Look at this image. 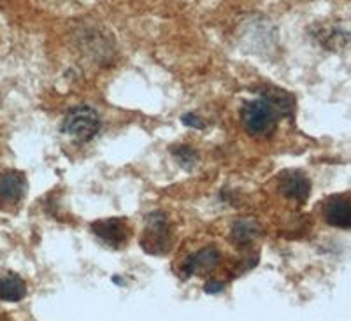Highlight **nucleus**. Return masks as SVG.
Instances as JSON below:
<instances>
[{
	"mask_svg": "<svg viewBox=\"0 0 351 321\" xmlns=\"http://www.w3.org/2000/svg\"><path fill=\"white\" fill-rule=\"evenodd\" d=\"M27 190L23 174L14 171L0 174V198L5 202H18Z\"/></svg>",
	"mask_w": 351,
	"mask_h": 321,
	"instance_id": "obj_7",
	"label": "nucleus"
},
{
	"mask_svg": "<svg viewBox=\"0 0 351 321\" xmlns=\"http://www.w3.org/2000/svg\"><path fill=\"white\" fill-rule=\"evenodd\" d=\"M176 156L181 160V163H186V160H190V162H193V160H195V153H193L190 147H183V150L176 151Z\"/></svg>",
	"mask_w": 351,
	"mask_h": 321,
	"instance_id": "obj_11",
	"label": "nucleus"
},
{
	"mask_svg": "<svg viewBox=\"0 0 351 321\" xmlns=\"http://www.w3.org/2000/svg\"><path fill=\"white\" fill-rule=\"evenodd\" d=\"M183 123L184 125H188V127H195V128H204V123L202 121H200L199 118H197V116H193V115H184L183 118Z\"/></svg>",
	"mask_w": 351,
	"mask_h": 321,
	"instance_id": "obj_12",
	"label": "nucleus"
},
{
	"mask_svg": "<svg viewBox=\"0 0 351 321\" xmlns=\"http://www.w3.org/2000/svg\"><path fill=\"white\" fill-rule=\"evenodd\" d=\"M93 232H95L97 237L102 239L109 246L120 248L121 244L128 241V226L118 218H109L93 223Z\"/></svg>",
	"mask_w": 351,
	"mask_h": 321,
	"instance_id": "obj_4",
	"label": "nucleus"
},
{
	"mask_svg": "<svg viewBox=\"0 0 351 321\" xmlns=\"http://www.w3.org/2000/svg\"><path fill=\"white\" fill-rule=\"evenodd\" d=\"M223 288H225L223 283H218V281H213L206 285V292H208V294H219Z\"/></svg>",
	"mask_w": 351,
	"mask_h": 321,
	"instance_id": "obj_13",
	"label": "nucleus"
},
{
	"mask_svg": "<svg viewBox=\"0 0 351 321\" xmlns=\"http://www.w3.org/2000/svg\"><path fill=\"white\" fill-rule=\"evenodd\" d=\"M64 132L77 141H90L100 128L99 115L92 107L77 106L69 111L64 119Z\"/></svg>",
	"mask_w": 351,
	"mask_h": 321,
	"instance_id": "obj_1",
	"label": "nucleus"
},
{
	"mask_svg": "<svg viewBox=\"0 0 351 321\" xmlns=\"http://www.w3.org/2000/svg\"><path fill=\"white\" fill-rule=\"evenodd\" d=\"M258 226L253 219H239L232 228V237L236 242H250L255 239Z\"/></svg>",
	"mask_w": 351,
	"mask_h": 321,
	"instance_id": "obj_10",
	"label": "nucleus"
},
{
	"mask_svg": "<svg viewBox=\"0 0 351 321\" xmlns=\"http://www.w3.org/2000/svg\"><path fill=\"white\" fill-rule=\"evenodd\" d=\"M144 250L149 253H165L169 250V225L164 214H152L146 226V237L143 241Z\"/></svg>",
	"mask_w": 351,
	"mask_h": 321,
	"instance_id": "obj_3",
	"label": "nucleus"
},
{
	"mask_svg": "<svg viewBox=\"0 0 351 321\" xmlns=\"http://www.w3.org/2000/svg\"><path fill=\"white\" fill-rule=\"evenodd\" d=\"M243 123L252 135L272 134L278 123L274 107L267 100H255V102L246 104L243 109Z\"/></svg>",
	"mask_w": 351,
	"mask_h": 321,
	"instance_id": "obj_2",
	"label": "nucleus"
},
{
	"mask_svg": "<svg viewBox=\"0 0 351 321\" xmlns=\"http://www.w3.org/2000/svg\"><path fill=\"white\" fill-rule=\"evenodd\" d=\"M280 187L288 198L297 200V202H306V198L309 197V191H311V182L307 181L306 176L300 174V172L283 174Z\"/></svg>",
	"mask_w": 351,
	"mask_h": 321,
	"instance_id": "obj_5",
	"label": "nucleus"
},
{
	"mask_svg": "<svg viewBox=\"0 0 351 321\" xmlns=\"http://www.w3.org/2000/svg\"><path fill=\"white\" fill-rule=\"evenodd\" d=\"M27 295V285L18 274H5L0 278V300L20 302Z\"/></svg>",
	"mask_w": 351,
	"mask_h": 321,
	"instance_id": "obj_9",
	"label": "nucleus"
},
{
	"mask_svg": "<svg viewBox=\"0 0 351 321\" xmlns=\"http://www.w3.org/2000/svg\"><path fill=\"white\" fill-rule=\"evenodd\" d=\"M325 218L330 223L332 226L337 228H350L351 225V213H350V204L346 198L334 197L327 202L325 207Z\"/></svg>",
	"mask_w": 351,
	"mask_h": 321,
	"instance_id": "obj_8",
	"label": "nucleus"
},
{
	"mask_svg": "<svg viewBox=\"0 0 351 321\" xmlns=\"http://www.w3.org/2000/svg\"><path fill=\"white\" fill-rule=\"evenodd\" d=\"M219 263V251L215 246H208L200 250L199 253L192 254L184 262V274L186 276H192V274L199 272H209V270H215V267Z\"/></svg>",
	"mask_w": 351,
	"mask_h": 321,
	"instance_id": "obj_6",
	"label": "nucleus"
}]
</instances>
